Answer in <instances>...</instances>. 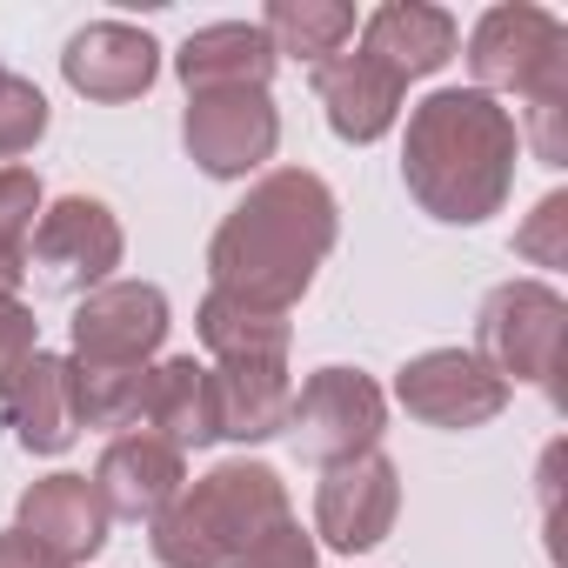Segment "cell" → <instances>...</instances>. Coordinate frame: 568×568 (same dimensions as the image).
<instances>
[{
	"instance_id": "cell-7",
	"label": "cell",
	"mask_w": 568,
	"mask_h": 568,
	"mask_svg": "<svg viewBox=\"0 0 568 568\" xmlns=\"http://www.w3.org/2000/svg\"><path fill=\"white\" fill-rule=\"evenodd\" d=\"M181 141H187V161H194L207 181H247L261 161H274V148H281V114H274L267 88L187 94Z\"/></svg>"
},
{
	"instance_id": "cell-8",
	"label": "cell",
	"mask_w": 568,
	"mask_h": 568,
	"mask_svg": "<svg viewBox=\"0 0 568 568\" xmlns=\"http://www.w3.org/2000/svg\"><path fill=\"white\" fill-rule=\"evenodd\" d=\"M121 254H128V234H121L114 207L94 194L48 201L34 241H28V267H41V281L61 295H94L101 281H114Z\"/></svg>"
},
{
	"instance_id": "cell-14",
	"label": "cell",
	"mask_w": 568,
	"mask_h": 568,
	"mask_svg": "<svg viewBox=\"0 0 568 568\" xmlns=\"http://www.w3.org/2000/svg\"><path fill=\"white\" fill-rule=\"evenodd\" d=\"M315 101H322L328 128H335L348 148H368V141H382V134L402 121L408 88H402L382 61H368V54L355 48V54H335V61L315 68Z\"/></svg>"
},
{
	"instance_id": "cell-9",
	"label": "cell",
	"mask_w": 568,
	"mask_h": 568,
	"mask_svg": "<svg viewBox=\"0 0 568 568\" xmlns=\"http://www.w3.org/2000/svg\"><path fill=\"white\" fill-rule=\"evenodd\" d=\"M168 342V295L154 281H101L74 308V355L81 368H148Z\"/></svg>"
},
{
	"instance_id": "cell-30",
	"label": "cell",
	"mask_w": 568,
	"mask_h": 568,
	"mask_svg": "<svg viewBox=\"0 0 568 568\" xmlns=\"http://www.w3.org/2000/svg\"><path fill=\"white\" fill-rule=\"evenodd\" d=\"M21 274H28V254L0 247V295H21Z\"/></svg>"
},
{
	"instance_id": "cell-18",
	"label": "cell",
	"mask_w": 568,
	"mask_h": 568,
	"mask_svg": "<svg viewBox=\"0 0 568 568\" xmlns=\"http://www.w3.org/2000/svg\"><path fill=\"white\" fill-rule=\"evenodd\" d=\"M281 68L274 41L261 34V21H214L194 28L174 54V74L187 94H214V88H267Z\"/></svg>"
},
{
	"instance_id": "cell-16",
	"label": "cell",
	"mask_w": 568,
	"mask_h": 568,
	"mask_svg": "<svg viewBox=\"0 0 568 568\" xmlns=\"http://www.w3.org/2000/svg\"><path fill=\"white\" fill-rule=\"evenodd\" d=\"M0 422L14 428L28 455H68L81 435L68 408V355L34 348L14 375H0Z\"/></svg>"
},
{
	"instance_id": "cell-17",
	"label": "cell",
	"mask_w": 568,
	"mask_h": 568,
	"mask_svg": "<svg viewBox=\"0 0 568 568\" xmlns=\"http://www.w3.org/2000/svg\"><path fill=\"white\" fill-rule=\"evenodd\" d=\"M455 48H462L455 14L448 8H428V0H388V8H375L362 21V54L382 61L402 88L422 81V74H435V68H448Z\"/></svg>"
},
{
	"instance_id": "cell-3",
	"label": "cell",
	"mask_w": 568,
	"mask_h": 568,
	"mask_svg": "<svg viewBox=\"0 0 568 568\" xmlns=\"http://www.w3.org/2000/svg\"><path fill=\"white\" fill-rule=\"evenodd\" d=\"M468 74L475 94H515L528 128L521 141L535 148L541 168L568 161V28L548 8H528V0H501L488 8L468 34Z\"/></svg>"
},
{
	"instance_id": "cell-4",
	"label": "cell",
	"mask_w": 568,
	"mask_h": 568,
	"mask_svg": "<svg viewBox=\"0 0 568 568\" xmlns=\"http://www.w3.org/2000/svg\"><path fill=\"white\" fill-rule=\"evenodd\" d=\"M281 515H288V481L267 462H221L148 521V541L161 568H227Z\"/></svg>"
},
{
	"instance_id": "cell-13",
	"label": "cell",
	"mask_w": 568,
	"mask_h": 568,
	"mask_svg": "<svg viewBox=\"0 0 568 568\" xmlns=\"http://www.w3.org/2000/svg\"><path fill=\"white\" fill-rule=\"evenodd\" d=\"M181 488H187V455L168 448L148 428L114 435L101 448V462H94V495H101V508L114 521H154Z\"/></svg>"
},
{
	"instance_id": "cell-26",
	"label": "cell",
	"mask_w": 568,
	"mask_h": 568,
	"mask_svg": "<svg viewBox=\"0 0 568 568\" xmlns=\"http://www.w3.org/2000/svg\"><path fill=\"white\" fill-rule=\"evenodd\" d=\"M227 568H315V535L295 521V515H281L274 528H261Z\"/></svg>"
},
{
	"instance_id": "cell-15",
	"label": "cell",
	"mask_w": 568,
	"mask_h": 568,
	"mask_svg": "<svg viewBox=\"0 0 568 568\" xmlns=\"http://www.w3.org/2000/svg\"><path fill=\"white\" fill-rule=\"evenodd\" d=\"M14 528H28L41 548H54L68 568H81V561H94V555L108 548L114 515L101 508V495H94L88 475H41V481L21 495Z\"/></svg>"
},
{
	"instance_id": "cell-25",
	"label": "cell",
	"mask_w": 568,
	"mask_h": 568,
	"mask_svg": "<svg viewBox=\"0 0 568 568\" xmlns=\"http://www.w3.org/2000/svg\"><path fill=\"white\" fill-rule=\"evenodd\" d=\"M41 207H48V194H41L34 168H0V247L28 254V241L41 227Z\"/></svg>"
},
{
	"instance_id": "cell-24",
	"label": "cell",
	"mask_w": 568,
	"mask_h": 568,
	"mask_svg": "<svg viewBox=\"0 0 568 568\" xmlns=\"http://www.w3.org/2000/svg\"><path fill=\"white\" fill-rule=\"evenodd\" d=\"M48 134V94L21 74L0 68V161L34 154V141Z\"/></svg>"
},
{
	"instance_id": "cell-2",
	"label": "cell",
	"mask_w": 568,
	"mask_h": 568,
	"mask_svg": "<svg viewBox=\"0 0 568 568\" xmlns=\"http://www.w3.org/2000/svg\"><path fill=\"white\" fill-rule=\"evenodd\" d=\"M515 154H521V128L501 101L475 88H442L408 114L402 181L422 214L448 227H481L515 194Z\"/></svg>"
},
{
	"instance_id": "cell-10",
	"label": "cell",
	"mask_w": 568,
	"mask_h": 568,
	"mask_svg": "<svg viewBox=\"0 0 568 568\" xmlns=\"http://www.w3.org/2000/svg\"><path fill=\"white\" fill-rule=\"evenodd\" d=\"M395 402L422 422V428H442V435H468V428H488L501 408H508V382H495L475 348H428L415 355L402 375H395Z\"/></svg>"
},
{
	"instance_id": "cell-22",
	"label": "cell",
	"mask_w": 568,
	"mask_h": 568,
	"mask_svg": "<svg viewBox=\"0 0 568 568\" xmlns=\"http://www.w3.org/2000/svg\"><path fill=\"white\" fill-rule=\"evenodd\" d=\"M261 34L274 41V54H295L308 68L348 54L355 41V8L348 0H274V8L261 14Z\"/></svg>"
},
{
	"instance_id": "cell-21",
	"label": "cell",
	"mask_w": 568,
	"mask_h": 568,
	"mask_svg": "<svg viewBox=\"0 0 568 568\" xmlns=\"http://www.w3.org/2000/svg\"><path fill=\"white\" fill-rule=\"evenodd\" d=\"M194 335L214 362H288L295 348V322L274 315V308H254V302H234V295H214L201 302L194 315Z\"/></svg>"
},
{
	"instance_id": "cell-27",
	"label": "cell",
	"mask_w": 568,
	"mask_h": 568,
	"mask_svg": "<svg viewBox=\"0 0 568 568\" xmlns=\"http://www.w3.org/2000/svg\"><path fill=\"white\" fill-rule=\"evenodd\" d=\"M515 254H521V261H535V267H561V261H568V194H561V187H555V194H541V207L521 221Z\"/></svg>"
},
{
	"instance_id": "cell-1",
	"label": "cell",
	"mask_w": 568,
	"mask_h": 568,
	"mask_svg": "<svg viewBox=\"0 0 568 568\" xmlns=\"http://www.w3.org/2000/svg\"><path fill=\"white\" fill-rule=\"evenodd\" d=\"M335 234H342V207L322 174L308 168L261 174L207 241L214 295L288 315L315 288V267L335 254Z\"/></svg>"
},
{
	"instance_id": "cell-11",
	"label": "cell",
	"mask_w": 568,
	"mask_h": 568,
	"mask_svg": "<svg viewBox=\"0 0 568 568\" xmlns=\"http://www.w3.org/2000/svg\"><path fill=\"white\" fill-rule=\"evenodd\" d=\"M395 515H402V468H395L382 448L322 468V481H315V535H322L328 548L368 555V548L388 541Z\"/></svg>"
},
{
	"instance_id": "cell-6",
	"label": "cell",
	"mask_w": 568,
	"mask_h": 568,
	"mask_svg": "<svg viewBox=\"0 0 568 568\" xmlns=\"http://www.w3.org/2000/svg\"><path fill=\"white\" fill-rule=\"evenodd\" d=\"M382 428H388V395L362 368H315L288 402V435L322 468L382 448Z\"/></svg>"
},
{
	"instance_id": "cell-23",
	"label": "cell",
	"mask_w": 568,
	"mask_h": 568,
	"mask_svg": "<svg viewBox=\"0 0 568 568\" xmlns=\"http://www.w3.org/2000/svg\"><path fill=\"white\" fill-rule=\"evenodd\" d=\"M141 395H148V368H81V362H68L74 428H128V422H141Z\"/></svg>"
},
{
	"instance_id": "cell-28",
	"label": "cell",
	"mask_w": 568,
	"mask_h": 568,
	"mask_svg": "<svg viewBox=\"0 0 568 568\" xmlns=\"http://www.w3.org/2000/svg\"><path fill=\"white\" fill-rule=\"evenodd\" d=\"M41 348V322L21 295H0V375H14L28 355Z\"/></svg>"
},
{
	"instance_id": "cell-19",
	"label": "cell",
	"mask_w": 568,
	"mask_h": 568,
	"mask_svg": "<svg viewBox=\"0 0 568 568\" xmlns=\"http://www.w3.org/2000/svg\"><path fill=\"white\" fill-rule=\"evenodd\" d=\"M207 382H214V428H221V442H274V435H288V402H295L288 362H214Z\"/></svg>"
},
{
	"instance_id": "cell-20",
	"label": "cell",
	"mask_w": 568,
	"mask_h": 568,
	"mask_svg": "<svg viewBox=\"0 0 568 568\" xmlns=\"http://www.w3.org/2000/svg\"><path fill=\"white\" fill-rule=\"evenodd\" d=\"M141 422L148 435H161L168 448H207L221 442L214 428V382H207V362L194 355H174L161 368H148V395H141Z\"/></svg>"
},
{
	"instance_id": "cell-5",
	"label": "cell",
	"mask_w": 568,
	"mask_h": 568,
	"mask_svg": "<svg viewBox=\"0 0 568 568\" xmlns=\"http://www.w3.org/2000/svg\"><path fill=\"white\" fill-rule=\"evenodd\" d=\"M561 335H568V302L548 281H501L475 315V362L495 382H535L555 395Z\"/></svg>"
},
{
	"instance_id": "cell-12",
	"label": "cell",
	"mask_w": 568,
	"mask_h": 568,
	"mask_svg": "<svg viewBox=\"0 0 568 568\" xmlns=\"http://www.w3.org/2000/svg\"><path fill=\"white\" fill-rule=\"evenodd\" d=\"M61 74L74 94L101 101V108H121V101H141L161 74V48L148 28H128V21H88L68 54H61Z\"/></svg>"
},
{
	"instance_id": "cell-29",
	"label": "cell",
	"mask_w": 568,
	"mask_h": 568,
	"mask_svg": "<svg viewBox=\"0 0 568 568\" xmlns=\"http://www.w3.org/2000/svg\"><path fill=\"white\" fill-rule=\"evenodd\" d=\"M0 568H68L54 548H41L28 528H0Z\"/></svg>"
}]
</instances>
